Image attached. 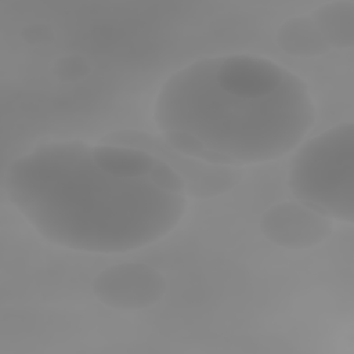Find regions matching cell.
<instances>
[{"label": "cell", "mask_w": 354, "mask_h": 354, "mask_svg": "<svg viewBox=\"0 0 354 354\" xmlns=\"http://www.w3.org/2000/svg\"><path fill=\"white\" fill-rule=\"evenodd\" d=\"M148 178L162 191L187 196V185L183 177L166 162L158 159L152 167Z\"/></svg>", "instance_id": "obj_12"}, {"label": "cell", "mask_w": 354, "mask_h": 354, "mask_svg": "<svg viewBox=\"0 0 354 354\" xmlns=\"http://www.w3.org/2000/svg\"><path fill=\"white\" fill-rule=\"evenodd\" d=\"M275 39L279 48L293 57H318L330 50L310 15L293 17L283 21L277 30Z\"/></svg>", "instance_id": "obj_9"}, {"label": "cell", "mask_w": 354, "mask_h": 354, "mask_svg": "<svg viewBox=\"0 0 354 354\" xmlns=\"http://www.w3.org/2000/svg\"><path fill=\"white\" fill-rule=\"evenodd\" d=\"M293 196L330 220H354V124L339 123L307 140L288 173Z\"/></svg>", "instance_id": "obj_3"}, {"label": "cell", "mask_w": 354, "mask_h": 354, "mask_svg": "<svg viewBox=\"0 0 354 354\" xmlns=\"http://www.w3.org/2000/svg\"><path fill=\"white\" fill-rule=\"evenodd\" d=\"M160 137L173 151L184 156H189L212 165L235 166L228 158L207 148L198 137H195L191 133L181 130H166L160 131Z\"/></svg>", "instance_id": "obj_11"}, {"label": "cell", "mask_w": 354, "mask_h": 354, "mask_svg": "<svg viewBox=\"0 0 354 354\" xmlns=\"http://www.w3.org/2000/svg\"><path fill=\"white\" fill-rule=\"evenodd\" d=\"M213 73L225 90L249 95H270L295 75L282 65L257 55H220L210 58Z\"/></svg>", "instance_id": "obj_7"}, {"label": "cell", "mask_w": 354, "mask_h": 354, "mask_svg": "<svg viewBox=\"0 0 354 354\" xmlns=\"http://www.w3.org/2000/svg\"><path fill=\"white\" fill-rule=\"evenodd\" d=\"M91 155L104 171L129 178L148 177L158 160L148 151L106 142L91 145Z\"/></svg>", "instance_id": "obj_8"}, {"label": "cell", "mask_w": 354, "mask_h": 354, "mask_svg": "<svg viewBox=\"0 0 354 354\" xmlns=\"http://www.w3.org/2000/svg\"><path fill=\"white\" fill-rule=\"evenodd\" d=\"M10 202L47 241L87 253H123L166 236L183 218L187 196L148 177L104 171L82 141L40 144L6 173Z\"/></svg>", "instance_id": "obj_1"}, {"label": "cell", "mask_w": 354, "mask_h": 354, "mask_svg": "<svg viewBox=\"0 0 354 354\" xmlns=\"http://www.w3.org/2000/svg\"><path fill=\"white\" fill-rule=\"evenodd\" d=\"M266 239L285 249H308L325 242L333 232L332 220L313 207L286 201L268 207L260 218Z\"/></svg>", "instance_id": "obj_6"}, {"label": "cell", "mask_w": 354, "mask_h": 354, "mask_svg": "<svg viewBox=\"0 0 354 354\" xmlns=\"http://www.w3.org/2000/svg\"><path fill=\"white\" fill-rule=\"evenodd\" d=\"M153 118L160 131L191 133L242 166L274 160L296 148L315 120V108L297 75L270 95L249 97L220 86L210 58H203L163 83Z\"/></svg>", "instance_id": "obj_2"}, {"label": "cell", "mask_w": 354, "mask_h": 354, "mask_svg": "<svg viewBox=\"0 0 354 354\" xmlns=\"http://www.w3.org/2000/svg\"><path fill=\"white\" fill-rule=\"evenodd\" d=\"M102 142L134 147L148 151L155 158L171 166L185 181L187 196L210 199L234 189L243 177L238 166H220L206 163L173 151L162 137L147 131L119 130L106 134Z\"/></svg>", "instance_id": "obj_4"}, {"label": "cell", "mask_w": 354, "mask_h": 354, "mask_svg": "<svg viewBox=\"0 0 354 354\" xmlns=\"http://www.w3.org/2000/svg\"><path fill=\"white\" fill-rule=\"evenodd\" d=\"M98 301L116 310H142L166 293L165 277L148 264L122 263L98 272L91 282Z\"/></svg>", "instance_id": "obj_5"}, {"label": "cell", "mask_w": 354, "mask_h": 354, "mask_svg": "<svg viewBox=\"0 0 354 354\" xmlns=\"http://www.w3.org/2000/svg\"><path fill=\"white\" fill-rule=\"evenodd\" d=\"M330 48H350L354 44L353 1H330L310 14Z\"/></svg>", "instance_id": "obj_10"}]
</instances>
